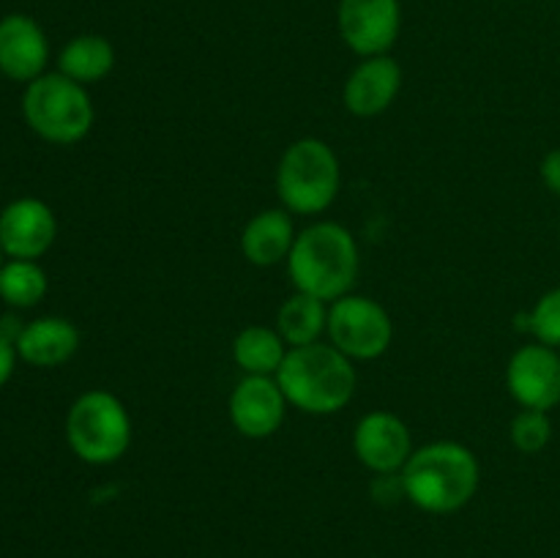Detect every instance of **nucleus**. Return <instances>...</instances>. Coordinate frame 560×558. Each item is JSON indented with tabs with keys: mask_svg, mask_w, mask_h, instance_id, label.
Wrapping results in <instances>:
<instances>
[{
	"mask_svg": "<svg viewBox=\"0 0 560 558\" xmlns=\"http://www.w3.org/2000/svg\"><path fill=\"white\" fill-rule=\"evenodd\" d=\"M342 167L328 142L301 137L284 148L277 167V195L282 208L301 217H317L337 200Z\"/></svg>",
	"mask_w": 560,
	"mask_h": 558,
	"instance_id": "obj_4",
	"label": "nucleus"
},
{
	"mask_svg": "<svg viewBox=\"0 0 560 558\" xmlns=\"http://www.w3.org/2000/svg\"><path fill=\"white\" fill-rule=\"evenodd\" d=\"M288 405L310 416H331L348 408L355 394V367L331 342L290 348L277 375Z\"/></svg>",
	"mask_w": 560,
	"mask_h": 558,
	"instance_id": "obj_3",
	"label": "nucleus"
},
{
	"mask_svg": "<svg viewBox=\"0 0 560 558\" xmlns=\"http://www.w3.org/2000/svg\"><path fill=\"white\" fill-rule=\"evenodd\" d=\"M328 326L326 301L310 293L295 290L288 301H282L277 312V332L288 342V348H304V345L320 342Z\"/></svg>",
	"mask_w": 560,
	"mask_h": 558,
	"instance_id": "obj_18",
	"label": "nucleus"
},
{
	"mask_svg": "<svg viewBox=\"0 0 560 558\" xmlns=\"http://www.w3.org/2000/svg\"><path fill=\"white\" fill-rule=\"evenodd\" d=\"M230 425L252 441L271 438L288 414V397L271 375H246L228 399Z\"/></svg>",
	"mask_w": 560,
	"mask_h": 558,
	"instance_id": "obj_11",
	"label": "nucleus"
},
{
	"mask_svg": "<svg viewBox=\"0 0 560 558\" xmlns=\"http://www.w3.org/2000/svg\"><path fill=\"white\" fill-rule=\"evenodd\" d=\"M295 235L299 233H295L290 211L268 208L246 222L244 233H241V252L257 268L279 266V263H288Z\"/></svg>",
	"mask_w": 560,
	"mask_h": 558,
	"instance_id": "obj_16",
	"label": "nucleus"
},
{
	"mask_svg": "<svg viewBox=\"0 0 560 558\" xmlns=\"http://www.w3.org/2000/svg\"><path fill=\"white\" fill-rule=\"evenodd\" d=\"M326 334L350 361H375L392 348L394 323L381 301L348 293L328 306Z\"/></svg>",
	"mask_w": 560,
	"mask_h": 558,
	"instance_id": "obj_7",
	"label": "nucleus"
},
{
	"mask_svg": "<svg viewBox=\"0 0 560 558\" xmlns=\"http://www.w3.org/2000/svg\"><path fill=\"white\" fill-rule=\"evenodd\" d=\"M58 239L55 211L38 197H20L0 211V246L14 260H38Z\"/></svg>",
	"mask_w": 560,
	"mask_h": 558,
	"instance_id": "obj_12",
	"label": "nucleus"
},
{
	"mask_svg": "<svg viewBox=\"0 0 560 558\" xmlns=\"http://www.w3.org/2000/svg\"><path fill=\"white\" fill-rule=\"evenodd\" d=\"M47 60V33L33 16L5 14L0 20V74L27 85L44 74Z\"/></svg>",
	"mask_w": 560,
	"mask_h": 558,
	"instance_id": "obj_14",
	"label": "nucleus"
},
{
	"mask_svg": "<svg viewBox=\"0 0 560 558\" xmlns=\"http://www.w3.org/2000/svg\"><path fill=\"white\" fill-rule=\"evenodd\" d=\"M115 69V47L98 33H80L63 44L58 55V71L80 85L102 82Z\"/></svg>",
	"mask_w": 560,
	"mask_h": 558,
	"instance_id": "obj_17",
	"label": "nucleus"
},
{
	"mask_svg": "<svg viewBox=\"0 0 560 558\" xmlns=\"http://www.w3.org/2000/svg\"><path fill=\"white\" fill-rule=\"evenodd\" d=\"M22 118L42 140L52 146H74L85 140L88 131L93 129L96 109L85 85L69 80L60 71H49V74L44 71L42 77L25 85Z\"/></svg>",
	"mask_w": 560,
	"mask_h": 558,
	"instance_id": "obj_5",
	"label": "nucleus"
},
{
	"mask_svg": "<svg viewBox=\"0 0 560 558\" xmlns=\"http://www.w3.org/2000/svg\"><path fill=\"white\" fill-rule=\"evenodd\" d=\"M353 452L372 474H397L413 454V435L392 410H370L353 430Z\"/></svg>",
	"mask_w": 560,
	"mask_h": 558,
	"instance_id": "obj_10",
	"label": "nucleus"
},
{
	"mask_svg": "<svg viewBox=\"0 0 560 558\" xmlns=\"http://www.w3.org/2000/svg\"><path fill=\"white\" fill-rule=\"evenodd\" d=\"M16 359H20V356H16V345L0 334V388H3L5 383L11 381V375H14Z\"/></svg>",
	"mask_w": 560,
	"mask_h": 558,
	"instance_id": "obj_24",
	"label": "nucleus"
},
{
	"mask_svg": "<svg viewBox=\"0 0 560 558\" xmlns=\"http://www.w3.org/2000/svg\"><path fill=\"white\" fill-rule=\"evenodd\" d=\"M525 332L534 334L536 342L550 345V348H560V288L547 290L534 310L523 317Z\"/></svg>",
	"mask_w": 560,
	"mask_h": 558,
	"instance_id": "obj_22",
	"label": "nucleus"
},
{
	"mask_svg": "<svg viewBox=\"0 0 560 558\" xmlns=\"http://www.w3.org/2000/svg\"><path fill=\"white\" fill-rule=\"evenodd\" d=\"M47 271L36 260H9L0 266V299L11 310H31L47 295Z\"/></svg>",
	"mask_w": 560,
	"mask_h": 558,
	"instance_id": "obj_20",
	"label": "nucleus"
},
{
	"mask_svg": "<svg viewBox=\"0 0 560 558\" xmlns=\"http://www.w3.org/2000/svg\"><path fill=\"white\" fill-rule=\"evenodd\" d=\"M288 342L277 328L246 326L233 339V359L246 375H277L288 356Z\"/></svg>",
	"mask_w": 560,
	"mask_h": 558,
	"instance_id": "obj_19",
	"label": "nucleus"
},
{
	"mask_svg": "<svg viewBox=\"0 0 560 558\" xmlns=\"http://www.w3.org/2000/svg\"><path fill=\"white\" fill-rule=\"evenodd\" d=\"M512 446L523 454H539L552 441V421L547 410L523 408L509 427Z\"/></svg>",
	"mask_w": 560,
	"mask_h": 558,
	"instance_id": "obj_21",
	"label": "nucleus"
},
{
	"mask_svg": "<svg viewBox=\"0 0 560 558\" xmlns=\"http://www.w3.org/2000/svg\"><path fill=\"white\" fill-rule=\"evenodd\" d=\"M405 498L427 514H452L474 501L481 468L476 454L457 441H435L413 449L399 470Z\"/></svg>",
	"mask_w": 560,
	"mask_h": 558,
	"instance_id": "obj_1",
	"label": "nucleus"
},
{
	"mask_svg": "<svg viewBox=\"0 0 560 558\" xmlns=\"http://www.w3.org/2000/svg\"><path fill=\"white\" fill-rule=\"evenodd\" d=\"M402 88V66L392 55L361 58L342 88L345 109L355 118L383 115Z\"/></svg>",
	"mask_w": 560,
	"mask_h": 558,
	"instance_id": "obj_13",
	"label": "nucleus"
},
{
	"mask_svg": "<svg viewBox=\"0 0 560 558\" xmlns=\"http://www.w3.org/2000/svg\"><path fill=\"white\" fill-rule=\"evenodd\" d=\"M22 328H25V323H22L16 315H3V317H0V334H3L5 339H11V342H14V345H16V339H20Z\"/></svg>",
	"mask_w": 560,
	"mask_h": 558,
	"instance_id": "obj_25",
	"label": "nucleus"
},
{
	"mask_svg": "<svg viewBox=\"0 0 560 558\" xmlns=\"http://www.w3.org/2000/svg\"><path fill=\"white\" fill-rule=\"evenodd\" d=\"M80 348V328L69 317L44 315L25 323L20 339H16V356L25 364L52 370L66 364Z\"/></svg>",
	"mask_w": 560,
	"mask_h": 558,
	"instance_id": "obj_15",
	"label": "nucleus"
},
{
	"mask_svg": "<svg viewBox=\"0 0 560 558\" xmlns=\"http://www.w3.org/2000/svg\"><path fill=\"white\" fill-rule=\"evenodd\" d=\"M337 27L345 47L359 58L388 55L402 27L399 0H339Z\"/></svg>",
	"mask_w": 560,
	"mask_h": 558,
	"instance_id": "obj_8",
	"label": "nucleus"
},
{
	"mask_svg": "<svg viewBox=\"0 0 560 558\" xmlns=\"http://www.w3.org/2000/svg\"><path fill=\"white\" fill-rule=\"evenodd\" d=\"M506 386L520 408L552 410L560 405V353L541 342L523 345L506 364Z\"/></svg>",
	"mask_w": 560,
	"mask_h": 558,
	"instance_id": "obj_9",
	"label": "nucleus"
},
{
	"mask_svg": "<svg viewBox=\"0 0 560 558\" xmlns=\"http://www.w3.org/2000/svg\"><path fill=\"white\" fill-rule=\"evenodd\" d=\"M361 255L353 233L337 222H315L295 235L288 257L290 282L299 293L331 301L353 290L359 279Z\"/></svg>",
	"mask_w": 560,
	"mask_h": 558,
	"instance_id": "obj_2",
	"label": "nucleus"
},
{
	"mask_svg": "<svg viewBox=\"0 0 560 558\" xmlns=\"http://www.w3.org/2000/svg\"><path fill=\"white\" fill-rule=\"evenodd\" d=\"M66 441L82 463H118L131 446L129 410L107 388H91L80 394L66 414Z\"/></svg>",
	"mask_w": 560,
	"mask_h": 558,
	"instance_id": "obj_6",
	"label": "nucleus"
},
{
	"mask_svg": "<svg viewBox=\"0 0 560 558\" xmlns=\"http://www.w3.org/2000/svg\"><path fill=\"white\" fill-rule=\"evenodd\" d=\"M539 173L547 189H550L556 197H560V148H552V151L541 159Z\"/></svg>",
	"mask_w": 560,
	"mask_h": 558,
	"instance_id": "obj_23",
	"label": "nucleus"
},
{
	"mask_svg": "<svg viewBox=\"0 0 560 558\" xmlns=\"http://www.w3.org/2000/svg\"><path fill=\"white\" fill-rule=\"evenodd\" d=\"M3 257H5V252H3V246H0V266H3Z\"/></svg>",
	"mask_w": 560,
	"mask_h": 558,
	"instance_id": "obj_26",
	"label": "nucleus"
}]
</instances>
